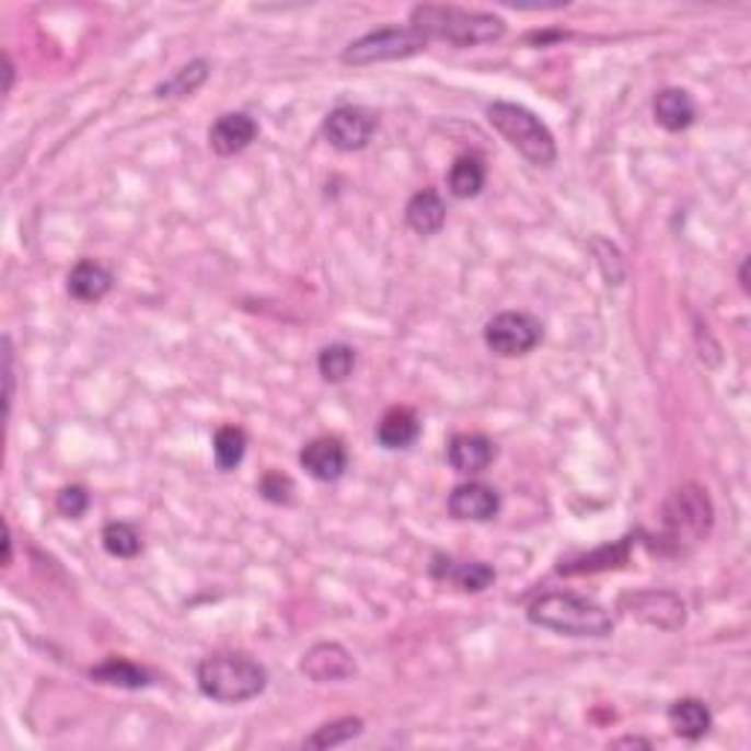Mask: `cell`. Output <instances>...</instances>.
I'll return each mask as SVG.
<instances>
[{"mask_svg":"<svg viewBox=\"0 0 751 751\" xmlns=\"http://www.w3.org/2000/svg\"><path fill=\"white\" fill-rule=\"evenodd\" d=\"M494 459L496 443L490 438H485V435L470 431V435H455V438L449 440L447 461L449 467L455 470V473H461V476H478V473H485V470L494 464Z\"/></svg>","mask_w":751,"mask_h":751,"instance_id":"obj_14","label":"cell"},{"mask_svg":"<svg viewBox=\"0 0 751 751\" xmlns=\"http://www.w3.org/2000/svg\"><path fill=\"white\" fill-rule=\"evenodd\" d=\"M300 672L314 684L347 681L356 675V658L340 643H317L300 660Z\"/></svg>","mask_w":751,"mask_h":751,"instance_id":"obj_10","label":"cell"},{"mask_svg":"<svg viewBox=\"0 0 751 751\" xmlns=\"http://www.w3.org/2000/svg\"><path fill=\"white\" fill-rule=\"evenodd\" d=\"M211 65L206 59H194V62L183 65L180 71H174L167 77L165 83L157 85V97H167V101H176V97H192L197 89H200L206 80H209Z\"/></svg>","mask_w":751,"mask_h":751,"instance_id":"obj_22","label":"cell"},{"mask_svg":"<svg viewBox=\"0 0 751 751\" xmlns=\"http://www.w3.org/2000/svg\"><path fill=\"white\" fill-rule=\"evenodd\" d=\"M376 127H379L376 112L365 109V106H338L323 120V136L340 153H353V150H365L370 145Z\"/></svg>","mask_w":751,"mask_h":751,"instance_id":"obj_8","label":"cell"},{"mask_svg":"<svg viewBox=\"0 0 751 751\" xmlns=\"http://www.w3.org/2000/svg\"><path fill=\"white\" fill-rule=\"evenodd\" d=\"M3 379H7V414H10L15 400V353L10 338H3Z\"/></svg>","mask_w":751,"mask_h":751,"instance_id":"obj_31","label":"cell"},{"mask_svg":"<svg viewBox=\"0 0 751 751\" xmlns=\"http://www.w3.org/2000/svg\"><path fill=\"white\" fill-rule=\"evenodd\" d=\"M420 438V420L412 408H391L376 426V440L385 449H408Z\"/></svg>","mask_w":751,"mask_h":751,"instance_id":"obj_20","label":"cell"},{"mask_svg":"<svg viewBox=\"0 0 751 751\" xmlns=\"http://www.w3.org/2000/svg\"><path fill=\"white\" fill-rule=\"evenodd\" d=\"M740 285H742V291H749V258H746L740 267Z\"/></svg>","mask_w":751,"mask_h":751,"instance_id":"obj_35","label":"cell"},{"mask_svg":"<svg viewBox=\"0 0 751 751\" xmlns=\"http://www.w3.org/2000/svg\"><path fill=\"white\" fill-rule=\"evenodd\" d=\"M258 494L276 505H288L293 499V482L282 473H265L258 482Z\"/></svg>","mask_w":751,"mask_h":751,"instance_id":"obj_30","label":"cell"},{"mask_svg":"<svg viewBox=\"0 0 751 751\" xmlns=\"http://www.w3.org/2000/svg\"><path fill=\"white\" fill-rule=\"evenodd\" d=\"M487 120L494 129L508 141V145L529 159L534 167H552L558 162V145L550 127L543 124L532 109H525L520 103L496 101L487 106Z\"/></svg>","mask_w":751,"mask_h":751,"instance_id":"obj_4","label":"cell"},{"mask_svg":"<svg viewBox=\"0 0 751 751\" xmlns=\"http://www.w3.org/2000/svg\"><path fill=\"white\" fill-rule=\"evenodd\" d=\"M431 578H438L443 585H455L464 593H482L496 581L494 567H487L482 561H455V558H438L431 561Z\"/></svg>","mask_w":751,"mask_h":751,"instance_id":"obj_15","label":"cell"},{"mask_svg":"<svg viewBox=\"0 0 751 751\" xmlns=\"http://www.w3.org/2000/svg\"><path fill=\"white\" fill-rule=\"evenodd\" d=\"M614 746H643V749H649V740H637V737H625V740H616Z\"/></svg>","mask_w":751,"mask_h":751,"instance_id":"obj_34","label":"cell"},{"mask_svg":"<svg viewBox=\"0 0 751 751\" xmlns=\"http://www.w3.org/2000/svg\"><path fill=\"white\" fill-rule=\"evenodd\" d=\"M663 529L675 550H684V543L705 541L714 529V505L707 499V490L696 485L679 487L663 505Z\"/></svg>","mask_w":751,"mask_h":751,"instance_id":"obj_5","label":"cell"},{"mask_svg":"<svg viewBox=\"0 0 751 751\" xmlns=\"http://www.w3.org/2000/svg\"><path fill=\"white\" fill-rule=\"evenodd\" d=\"M258 136V124L247 112H227L209 127V147L218 157H235Z\"/></svg>","mask_w":751,"mask_h":751,"instance_id":"obj_13","label":"cell"},{"mask_svg":"<svg viewBox=\"0 0 751 751\" xmlns=\"http://www.w3.org/2000/svg\"><path fill=\"white\" fill-rule=\"evenodd\" d=\"M669 728L684 737V740H702L710 725H714V716H710V707L702 702V698H679L672 702L667 710Z\"/></svg>","mask_w":751,"mask_h":751,"instance_id":"obj_18","label":"cell"},{"mask_svg":"<svg viewBox=\"0 0 751 751\" xmlns=\"http://www.w3.org/2000/svg\"><path fill=\"white\" fill-rule=\"evenodd\" d=\"M356 349L347 347V344H330V347L321 349L317 356V370L326 382L338 385V382H347L353 370H356Z\"/></svg>","mask_w":751,"mask_h":751,"instance_id":"obj_24","label":"cell"},{"mask_svg":"<svg viewBox=\"0 0 751 751\" xmlns=\"http://www.w3.org/2000/svg\"><path fill=\"white\" fill-rule=\"evenodd\" d=\"M429 47V38L420 30L405 24V27H379L367 36L356 38L344 47L340 62L344 65H376L394 62V59H408V56L423 54Z\"/></svg>","mask_w":751,"mask_h":751,"instance_id":"obj_6","label":"cell"},{"mask_svg":"<svg viewBox=\"0 0 751 751\" xmlns=\"http://www.w3.org/2000/svg\"><path fill=\"white\" fill-rule=\"evenodd\" d=\"M112 285H115L112 270L94 258L77 262L68 274V293L80 303H101L103 297L112 291Z\"/></svg>","mask_w":751,"mask_h":751,"instance_id":"obj_16","label":"cell"},{"mask_svg":"<svg viewBox=\"0 0 751 751\" xmlns=\"http://www.w3.org/2000/svg\"><path fill=\"white\" fill-rule=\"evenodd\" d=\"M89 675H92L94 681H101V684H112V688L141 690L150 684V672H147V669H141L138 663H132V660L120 658H112L106 660V663H101V667H94Z\"/></svg>","mask_w":751,"mask_h":751,"instance_id":"obj_23","label":"cell"},{"mask_svg":"<svg viewBox=\"0 0 751 751\" xmlns=\"http://www.w3.org/2000/svg\"><path fill=\"white\" fill-rule=\"evenodd\" d=\"M625 558H628V541L616 543V546H605V550L593 552V555H585L578 564H567V567H561V573L573 576V573H593V569L620 567V564H625Z\"/></svg>","mask_w":751,"mask_h":751,"instance_id":"obj_28","label":"cell"},{"mask_svg":"<svg viewBox=\"0 0 751 751\" xmlns=\"http://www.w3.org/2000/svg\"><path fill=\"white\" fill-rule=\"evenodd\" d=\"M623 602L632 608L637 620L655 625V628H663V632H675L688 620L684 602L669 590H643V593L625 596Z\"/></svg>","mask_w":751,"mask_h":751,"instance_id":"obj_9","label":"cell"},{"mask_svg":"<svg viewBox=\"0 0 751 751\" xmlns=\"http://www.w3.org/2000/svg\"><path fill=\"white\" fill-rule=\"evenodd\" d=\"M525 616L538 628L564 634V637L602 640L614 634V616L608 614L605 608L596 605L593 599L569 593V590H550V593L538 596Z\"/></svg>","mask_w":751,"mask_h":751,"instance_id":"obj_1","label":"cell"},{"mask_svg":"<svg viewBox=\"0 0 751 751\" xmlns=\"http://www.w3.org/2000/svg\"><path fill=\"white\" fill-rule=\"evenodd\" d=\"M300 464L317 482H338L347 473V447L338 438H314L300 452Z\"/></svg>","mask_w":751,"mask_h":751,"instance_id":"obj_12","label":"cell"},{"mask_svg":"<svg viewBox=\"0 0 751 751\" xmlns=\"http://www.w3.org/2000/svg\"><path fill=\"white\" fill-rule=\"evenodd\" d=\"M197 688L218 705H244L265 693L267 669L241 651H218L200 660Z\"/></svg>","mask_w":751,"mask_h":751,"instance_id":"obj_2","label":"cell"},{"mask_svg":"<svg viewBox=\"0 0 751 751\" xmlns=\"http://www.w3.org/2000/svg\"><path fill=\"white\" fill-rule=\"evenodd\" d=\"M12 564V529L10 522H3V567Z\"/></svg>","mask_w":751,"mask_h":751,"instance_id":"obj_32","label":"cell"},{"mask_svg":"<svg viewBox=\"0 0 751 751\" xmlns=\"http://www.w3.org/2000/svg\"><path fill=\"white\" fill-rule=\"evenodd\" d=\"M89 505H92V496L80 485H68L56 494V511L68 517V520H80L89 511Z\"/></svg>","mask_w":751,"mask_h":751,"instance_id":"obj_29","label":"cell"},{"mask_svg":"<svg viewBox=\"0 0 751 751\" xmlns=\"http://www.w3.org/2000/svg\"><path fill=\"white\" fill-rule=\"evenodd\" d=\"M543 340V326L525 312H502L485 323V344L502 358H517L532 353Z\"/></svg>","mask_w":751,"mask_h":751,"instance_id":"obj_7","label":"cell"},{"mask_svg":"<svg viewBox=\"0 0 751 751\" xmlns=\"http://www.w3.org/2000/svg\"><path fill=\"white\" fill-rule=\"evenodd\" d=\"M103 550L115 558H136L141 552V534L129 522H109L101 534Z\"/></svg>","mask_w":751,"mask_h":751,"instance_id":"obj_27","label":"cell"},{"mask_svg":"<svg viewBox=\"0 0 751 751\" xmlns=\"http://www.w3.org/2000/svg\"><path fill=\"white\" fill-rule=\"evenodd\" d=\"M3 77H7V85H3V94L12 92V80H15V65H12L10 54L3 56Z\"/></svg>","mask_w":751,"mask_h":751,"instance_id":"obj_33","label":"cell"},{"mask_svg":"<svg viewBox=\"0 0 751 751\" xmlns=\"http://www.w3.org/2000/svg\"><path fill=\"white\" fill-rule=\"evenodd\" d=\"M651 112L660 127L669 132H681L696 120V101L688 89H660L651 101Z\"/></svg>","mask_w":751,"mask_h":751,"instance_id":"obj_17","label":"cell"},{"mask_svg":"<svg viewBox=\"0 0 751 751\" xmlns=\"http://www.w3.org/2000/svg\"><path fill=\"white\" fill-rule=\"evenodd\" d=\"M447 508L455 520L487 522L499 513L502 499L496 494V487L485 485V482H464V485H459L449 494Z\"/></svg>","mask_w":751,"mask_h":751,"instance_id":"obj_11","label":"cell"},{"mask_svg":"<svg viewBox=\"0 0 751 751\" xmlns=\"http://www.w3.org/2000/svg\"><path fill=\"white\" fill-rule=\"evenodd\" d=\"M405 223L412 227L417 235H435L443 230L447 223V203L440 200L438 192H417L405 206Z\"/></svg>","mask_w":751,"mask_h":751,"instance_id":"obj_19","label":"cell"},{"mask_svg":"<svg viewBox=\"0 0 751 751\" xmlns=\"http://www.w3.org/2000/svg\"><path fill=\"white\" fill-rule=\"evenodd\" d=\"M247 455V435L239 426H223L215 431V461L220 470H235Z\"/></svg>","mask_w":751,"mask_h":751,"instance_id":"obj_25","label":"cell"},{"mask_svg":"<svg viewBox=\"0 0 751 751\" xmlns=\"http://www.w3.org/2000/svg\"><path fill=\"white\" fill-rule=\"evenodd\" d=\"M485 162L478 157H473V153H470V157H459L452 162V167H449V192L455 194L459 200L476 197V194L485 188Z\"/></svg>","mask_w":751,"mask_h":751,"instance_id":"obj_21","label":"cell"},{"mask_svg":"<svg viewBox=\"0 0 751 751\" xmlns=\"http://www.w3.org/2000/svg\"><path fill=\"white\" fill-rule=\"evenodd\" d=\"M412 27L420 30L429 42L440 38L452 47L490 45L505 36V21L494 12H467L459 7H435V3L414 7Z\"/></svg>","mask_w":751,"mask_h":751,"instance_id":"obj_3","label":"cell"},{"mask_svg":"<svg viewBox=\"0 0 751 751\" xmlns=\"http://www.w3.org/2000/svg\"><path fill=\"white\" fill-rule=\"evenodd\" d=\"M361 731H365V723H361L358 716H344V719L321 725V728L305 740V749H332V746H344V742H349Z\"/></svg>","mask_w":751,"mask_h":751,"instance_id":"obj_26","label":"cell"}]
</instances>
